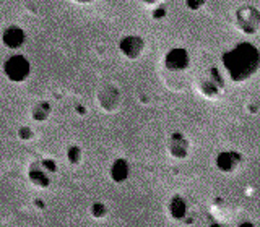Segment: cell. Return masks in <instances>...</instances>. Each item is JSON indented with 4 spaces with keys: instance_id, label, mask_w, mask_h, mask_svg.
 Wrapping results in <instances>:
<instances>
[{
    "instance_id": "1",
    "label": "cell",
    "mask_w": 260,
    "mask_h": 227,
    "mask_svg": "<svg viewBox=\"0 0 260 227\" xmlns=\"http://www.w3.org/2000/svg\"><path fill=\"white\" fill-rule=\"evenodd\" d=\"M258 51L250 44H239L225 56V65L234 80H244L258 68Z\"/></svg>"
},
{
    "instance_id": "2",
    "label": "cell",
    "mask_w": 260,
    "mask_h": 227,
    "mask_svg": "<svg viewBox=\"0 0 260 227\" xmlns=\"http://www.w3.org/2000/svg\"><path fill=\"white\" fill-rule=\"evenodd\" d=\"M238 21H239V26L242 29L249 31V34H252L254 31H257L258 25H260V13L254 9H241L238 12Z\"/></svg>"
},
{
    "instance_id": "3",
    "label": "cell",
    "mask_w": 260,
    "mask_h": 227,
    "mask_svg": "<svg viewBox=\"0 0 260 227\" xmlns=\"http://www.w3.org/2000/svg\"><path fill=\"white\" fill-rule=\"evenodd\" d=\"M7 70V75H9L12 80H23L26 75H28V64L23 57H12V60L7 62L5 65Z\"/></svg>"
},
{
    "instance_id": "4",
    "label": "cell",
    "mask_w": 260,
    "mask_h": 227,
    "mask_svg": "<svg viewBox=\"0 0 260 227\" xmlns=\"http://www.w3.org/2000/svg\"><path fill=\"white\" fill-rule=\"evenodd\" d=\"M4 39H5V42L9 44V48H18V46L23 42V34H21V31L20 29H17V28H12V29H9L5 33V36H4Z\"/></svg>"
},
{
    "instance_id": "5",
    "label": "cell",
    "mask_w": 260,
    "mask_h": 227,
    "mask_svg": "<svg viewBox=\"0 0 260 227\" xmlns=\"http://www.w3.org/2000/svg\"><path fill=\"white\" fill-rule=\"evenodd\" d=\"M203 4V0H189V7H192V9H198Z\"/></svg>"
},
{
    "instance_id": "6",
    "label": "cell",
    "mask_w": 260,
    "mask_h": 227,
    "mask_svg": "<svg viewBox=\"0 0 260 227\" xmlns=\"http://www.w3.org/2000/svg\"><path fill=\"white\" fill-rule=\"evenodd\" d=\"M143 2H145V4H156L158 0H143Z\"/></svg>"
},
{
    "instance_id": "7",
    "label": "cell",
    "mask_w": 260,
    "mask_h": 227,
    "mask_svg": "<svg viewBox=\"0 0 260 227\" xmlns=\"http://www.w3.org/2000/svg\"><path fill=\"white\" fill-rule=\"evenodd\" d=\"M78 2H88V0H78Z\"/></svg>"
}]
</instances>
